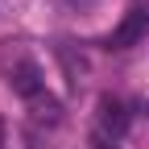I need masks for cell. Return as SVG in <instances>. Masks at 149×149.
Listing matches in <instances>:
<instances>
[{"mask_svg":"<svg viewBox=\"0 0 149 149\" xmlns=\"http://www.w3.org/2000/svg\"><path fill=\"white\" fill-rule=\"evenodd\" d=\"M128 124H133V116H128V108L116 100V95H100L95 104V133L112 137V141H120L128 133Z\"/></svg>","mask_w":149,"mask_h":149,"instance_id":"6da1fadb","label":"cell"},{"mask_svg":"<svg viewBox=\"0 0 149 149\" xmlns=\"http://www.w3.org/2000/svg\"><path fill=\"white\" fill-rule=\"evenodd\" d=\"M8 87L21 100H37V95H42V70H37V62L21 54V58L8 66Z\"/></svg>","mask_w":149,"mask_h":149,"instance_id":"7a4b0ae2","label":"cell"},{"mask_svg":"<svg viewBox=\"0 0 149 149\" xmlns=\"http://www.w3.org/2000/svg\"><path fill=\"white\" fill-rule=\"evenodd\" d=\"M145 33H149V13H145V8H133L116 29H112L108 46H112V50H128V46H137Z\"/></svg>","mask_w":149,"mask_h":149,"instance_id":"3957f363","label":"cell"},{"mask_svg":"<svg viewBox=\"0 0 149 149\" xmlns=\"http://www.w3.org/2000/svg\"><path fill=\"white\" fill-rule=\"evenodd\" d=\"M29 108H33V120H42V124H58L62 120V108H58V100H54L50 91H42L37 100H29Z\"/></svg>","mask_w":149,"mask_h":149,"instance_id":"277c9868","label":"cell"},{"mask_svg":"<svg viewBox=\"0 0 149 149\" xmlns=\"http://www.w3.org/2000/svg\"><path fill=\"white\" fill-rule=\"evenodd\" d=\"M91 149H116V141L104 137V133H91Z\"/></svg>","mask_w":149,"mask_h":149,"instance_id":"5b68a950","label":"cell"},{"mask_svg":"<svg viewBox=\"0 0 149 149\" xmlns=\"http://www.w3.org/2000/svg\"><path fill=\"white\" fill-rule=\"evenodd\" d=\"M0 149H4V120H0Z\"/></svg>","mask_w":149,"mask_h":149,"instance_id":"8992f818","label":"cell"}]
</instances>
